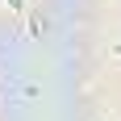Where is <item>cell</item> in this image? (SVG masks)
Segmentation results:
<instances>
[{
  "label": "cell",
  "mask_w": 121,
  "mask_h": 121,
  "mask_svg": "<svg viewBox=\"0 0 121 121\" xmlns=\"http://www.w3.org/2000/svg\"><path fill=\"white\" fill-rule=\"evenodd\" d=\"M9 9H13V13H21V9H25V0H9Z\"/></svg>",
  "instance_id": "1"
},
{
  "label": "cell",
  "mask_w": 121,
  "mask_h": 121,
  "mask_svg": "<svg viewBox=\"0 0 121 121\" xmlns=\"http://www.w3.org/2000/svg\"><path fill=\"white\" fill-rule=\"evenodd\" d=\"M109 50H113V54H121V42H113V46H109Z\"/></svg>",
  "instance_id": "2"
}]
</instances>
